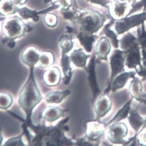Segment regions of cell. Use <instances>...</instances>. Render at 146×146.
I'll use <instances>...</instances> for the list:
<instances>
[{"instance_id": "9", "label": "cell", "mask_w": 146, "mask_h": 146, "mask_svg": "<svg viewBox=\"0 0 146 146\" xmlns=\"http://www.w3.org/2000/svg\"><path fill=\"white\" fill-rule=\"evenodd\" d=\"M97 62L96 55L95 53L92 54L91 58L90 60L89 64L87 67L85 68L89 74L88 81L90 83V86L92 93V102L96 100V99L101 93V91L99 88L98 83L97 82L96 77L95 67Z\"/></svg>"}, {"instance_id": "26", "label": "cell", "mask_w": 146, "mask_h": 146, "mask_svg": "<svg viewBox=\"0 0 146 146\" xmlns=\"http://www.w3.org/2000/svg\"><path fill=\"white\" fill-rule=\"evenodd\" d=\"M55 62V58L52 53L44 52L40 55L39 65L41 68L45 69L52 65Z\"/></svg>"}, {"instance_id": "15", "label": "cell", "mask_w": 146, "mask_h": 146, "mask_svg": "<svg viewBox=\"0 0 146 146\" xmlns=\"http://www.w3.org/2000/svg\"><path fill=\"white\" fill-rule=\"evenodd\" d=\"M61 79L60 70L58 67H52L46 70L42 75L44 83L48 86H56L58 85Z\"/></svg>"}, {"instance_id": "10", "label": "cell", "mask_w": 146, "mask_h": 146, "mask_svg": "<svg viewBox=\"0 0 146 146\" xmlns=\"http://www.w3.org/2000/svg\"><path fill=\"white\" fill-rule=\"evenodd\" d=\"M112 102L108 94L100 96L96 101L94 109L96 114V119L100 120L108 113L112 108Z\"/></svg>"}, {"instance_id": "7", "label": "cell", "mask_w": 146, "mask_h": 146, "mask_svg": "<svg viewBox=\"0 0 146 146\" xmlns=\"http://www.w3.org/2000/svg\"><path fill=\"white\" fill-rule=\"evenodd\" d=\"M111 73L108 80L107 88L104 93H108L111 91L112 82L115 77L125 71V54L124 51L119 48L115 49L109 58Z\"/></svg>"}, {"instance_id": "29", "label": "cell", "mask_w": 146, "mask_h": 146, "mask_svg": "<svg viewBox=\"0 0 146 146\" xmlns=\"http://www.w3.org/2000/svg\"><path fill=\"white\" fill-rule=\"evenodd\" d=\"M143 9V11H146V0H139L137 2L131 6V9L126 17L132 15L141 9Z\"/></svg>"}, {"instance_id": "30", "label": "cell", "mask_w": 146, "mask_h": 146, "mask_svg": "<svg viewBox=\"0 0 146 146\" xmlns=\"http://www.w3.org/2000/svg\"><path fill=\"white\" fill-rule=\"evenodd\" d=\"M2 5H1V9L4 12L8 14H13L16 12L17 9L14 6L11 1L5 0V1H2Z\"/></svg>"}, {"instance_id": "33", "label": "cell", "mask_w": 146, "mask_h": 146, "mask_svg": "<svg viewBox=\"0 0 146 146\" xmlns=\"http://www.w3.org/2000/svg\"><path fill=\"white\" fill-rule=\"evenodd\" d=\"M23 133L17 137L11 138L5 143L4 146H25L22 140V136Z\"/></svg>"}, {"instance_id": "8", "label": "cell", "mask_w": 146, "mask_h": 146, "mask_svg": "<svg viewBox=\"0 0 146 146\" xmlns=\"http://www.w3.org/2000/svg\"><path fill=\"white\" fill-rule=\"evenodd\" d=\"M128 129L125 123L118 122L110 125L107 137L113 144H127L124 138L128 134Z\"/></svg>"}, {"instance_id": "13", "label": "cell", "mask_w": 146, "mask_h": 146, "mask_svg": "<svg viewBox=\"0 0 146 146\" xmlns=\"http://www.w3.org/2000/svg\"><path fill=\"white\" fill-rule=\"evenodd\" d=\"M23 23L18 18L10 19L5 23L3 30L5 34L10 38H17L21 35L23 32Z\"/></svg>"}, {"instance_id": "28", "label": "cell", "mask_w": 146, "mask_h": 146, "mask_svg": "<svg viewBox=\"0 0 146 146\" xmlns=\"http://www.w3.org/2000/svg\"><path fill=\"white\" fill-rule=\"evenodd\" d=\"M0 108L2 109L6 110L10 108L13 103V98L7 93H1Z\"/></svg>"}, {"instance_id": "21", "label": "cell", "mask_w": 146, "mask_h": 146, "mask_svg": "<svg viewBox=\"0 0 146 146\" xmlns=\"http://www.w3.org/2000/svg\"><path fill=\"white\" fill-rule=\"evenodd\" d=\"M90 57V55L86 54L82 49H79L74 51L70 55V59L76 66L85 68L87 59Z\"/></svg>"}, {"instance_id": "2", "label": "cell", "mask_w": 146, "mask_h": 146, "mask_svg": "<svg viewBox=\"0 0 146 146\" xmlns=\"http://www.w3.org/2000/svg\"><path fill=\"white\" fill-rule=\"evenodd\" d=\"M30 68L29 76L19 92L18 101L19 105L27 114L25 124L27 126L32 124L31 115L33 110L42 99L35 79L34 66Z\"/></svg>"}, {"instance_id": "39", "label": "cell", "mask_w": 146, "mask_h": 146, "mask_svg": "<svg viewBox=\"0 0 146 146\" xmlns=\"http://www.w3.org/2000/svg\"><path fill=\"white\" fill-rule=\"evenodd\" d=\"M8 46H9V47H10V48H13V47H14V46H15V42H14V41H11L10 43L8 44Z\"/></svg>"}, {"instance_id": "4", "label": "cell", "mask_w": 146, "mask_h": 146, "mask_svg": "<svg viewBox=\"0 0 146 146\" xmlns=\"http://www.w3.org/2000/svg\"><path fill=\"white\" fill-rule=\"evenodd\" d=\"M112 16L108 13H101L98 11L89 9L85 10L78 17L80 29L83 33L89 35H95L104 26L107 20Z\"/></svg>"}, {"instance_id": "23", "label": "cell", "mask_w": 146, "mask_h": 146, "mask_svg": "<svg viewBox=\"0 0 146 146\" xmlns=\"http://www.w3.org/2000/svg\"><path fill=\"white\" fill-rule=\"evenodd\" d=\"M70 58L66 54L62 55L61 61V66L65 77L64 83L65 85L69 84L73 74L72 68L70 66Z\"/></svg>"}, {"instance_id": "40", "label": "cell", "mask_w": 146, "mask_h": 146, "mask_svg": "<svg viewBox=\"0 0 146 146\" xmlns=\"http://www.w3.org/2000/svg\"><path fill=\"white\" fill-rule=\"evenodd\" d=\"M143 127H146V117L144 119V124H143Z\"/></svg>"}, {"instance_id": "35", "label": "cell", "mask_w": 146, "mask_h": 146, "mask_svg": "<svg viewBox=\"0 0 146 146\" xmlns=\"http://www.w3.org/2000/svg\"><path fill=\"white\" fill-rule=\"evenodd\" d=\"M92 3L99 5L102 7L107 9V11L109 12L110 9V5L112 4L111 0H88Z\"/></svg>"}, {"instance_id": "12", "label": "cell", "mask_w": 146, "mask_h": 146, "mask_svg": "<svg viewBox=\"0 0 146 146\" xmlns=\"http://www.w3.org/2000/svg\"><path fill=\"white\" fill-rule=\"evenodd\" d=\"M111 5L112 8H110L108 13L116 20L126 17L131 8V4L129 2L119 0H114Z\"/></svg>"}, {"instance_id": "34", "label": "cell", "mask_w": 146, "mask_h": 146, "mask_svg": "<svg viewBox=\"0 0 146 146\" xmlns=\"http://www.w3.org/2000/svg\"><path fill=\"white\" fill-rule=\"evenodd\" d=\"M73 47V42L70 39H66L62 41L61 47L62 49V55L66 54L69 52Z\"/></svg>"}, {"instance_id": "38", "label": "cell", "mask_w": 146, "mask_h": 146, "mask_svg": "<svg viewBox=\"0 0 146 146\" xmlns=\"http://www.w3.org/2000/svg\"><path fill=\"white\" fill-rule=\"evenodd\" d=\"M64 16L65 18L70 19L73 17L74 14L72 12H70V11L65 12L64 13Z\"/></svg>"}, {"instance_id": "14", "label": "cell", "mask_w": 146, "mask_h": 146, "mask_svg": "<svg viewBox=\"0 0 146 146\" xmlns=\"http://www.w3.org/2000/svg\"><path fill=\"white\" fill-rule=\"evenodd\" d=\"M129 92L132 99L146 104V94L143 91L141 82L137 77L132 78L129 87Z\"/></svg>"}, {"instance_id": "31", "label": "cell", "mask_w": 146, "mask_h": 146, "mask_svg": "<svg viewBox=\"0 0 146 146\" xmlns=\"http://www.w3.org/2000/svg\"><path fill=\"white\" fill-rule=\"evenodd\" d=\"M19 13L20 16L24 19H28L32 18L35 21L38 19L37 12L34 11H31L27 8H23L19 10Z\"/></svg>"}, {"instance_id": "22", "label": "cell", "mask_w": 146, "mask_h": 146, "mask_svg": "<svg viewBox=\"0 0 146 146\" xmlns=\"http://www.w3.org/2000/svg\"><path fill=\"white\" fill-rule=\"evenodd\" d=\"M78 38L86 51L91 53L93 48V44L98 38V36L96 35H89L81 32L78 35Z\"/></svg>"}, {"instance_id": "5", "label": "cell", "mask_w": 146, "mask_h": 146, "mask_svg": "<svg viewBox=\"0 0 146 146\" xmlns=\"http://www.w3.org/2000/svg\"><path fill=\"white\" fill-rule=\"evenodd\" d=\"M106 126V124L101 122L100 120L95 119L87 121L85 124V136L77 141V144L87 146L97 145L101 138L105 135Z\"/></svg>"}, {"instance_id": "37", "label": "cell", "mask_w": 146, "mask_h": 146, "mask_svg": "<svg viewBox=\"0 0 146 146\" xmlns=\"http://www.w3.org/2000/svg\"><path fill=\"white\" fill-rule=\"evenodd\" d=\"M50 18L48 17V15L46 16L45 17V21L46 23L48 26L50 27H55L56 25L57 19L56 17L54 15L51 14L50 15Z\"/></svg>"}, {"instance_id": "36", "label": "cell", "mask_w": 146, "mask_h": 146, "mask_svg": "<svg viewBox=\"0 0 146 146\" xmlns=\"http://www.w3.org/2000/svg\"><path fill=\"white\" fill-rule=\"evenodd\" d=\"M136 72L140 76L146 79V60H142L141 66Z\"/></svg>"}, {"instance_id": "16", "label": "cell", "mask_w": 146, "mask_h": 146, "mask_svg": "<svg viewBox=\"0 0 146 146\" xmlns=\"http://www.w3.org/2000/svg\"><path fill=\"white\" fill-rule=\"evenodd\" d=\"M116 19L112 17L108 23L103 27L102 31L100 33L101 35H105L110 40L112 46L115 49L119 47V39H118V35L116 32L112 30L111 27L114 25Z\"/></svg>"}, {"instance_id": "20", "label": "cell", "mask_w": 146, "mask_h": 146, "mask_svg": "<svg viewBox=\"0 0 146 146\" xmlns=\"http://www.w3.org/2000/svg\"><path fill=\"white\" fill-rule=\"evenodd\" d=\"M129 123L136 133L139 132L144 124V119L139 114L137 109H131L128 117Z\"/></svg>"}, {"instance_id": "32", "label": "cell", "mask_w": 146, "mask_h": 146, "mask_svg": "<svg viewBox=\"0 0 146 146\" xmlns=\"http://www.w3.org/2000/svg\"><path fill=\"white\" fill-rule=\"evenodd\" d=\"M135 135L137 143L142 146H146V127H143Z\"/></svg>"}, {"instance_id": "17", "label": "cell", "mask_w": 146, "mask_h": 146, "mask_svg": "<svg viewBox=\"0 0 146 146\" xmlns=\"http://www.w3.org/2000/svg\"><path fill=\"white\" fill-rule=\"evenodd\" d=\"M136 72L134 71L121 72L115 77L113 80L111 85V90L115 92L117 90L121 89L125 86L129 78L135 77Z\"/></svg>"}, {"instance_id": "6", "label": "cell", "mask_w": 146, "mask_h": 146, "mask_svg": "<svg viewBox=\"0 0 146 146\" xmlns=\"http://www.w3.org/2000/svg\"><path fill=\"white\" fill-rule=\"evenodd\" d=\"M146 21V11L134 15H131L115 21L114 26L118 35L129 32L131 29L137 27Z\"/></svg>"}, {"instance_id": "3", "label": "cell", "mask_w": 146, "mask_h": 146, "mask_svg": "<svg viewBox=\"0 0 146 146\" xmlns=\"http://www.w3.org/2000/svg\"><path fill=\"white\" fill-rule=\"evenodd\" d=\"M119 47L125 53V65L129 69H135L136 72L139 70L141 66L142 55L137 37L127 32L119 39Z\"/></svg>"}, {"instance_id": "11", "label": "cell", "mask_w": 146, "mask_h": 146, "mask_svg": "<svg viewBox=\"0 0 146 146\" xmlns=\"http://www.w3.org/2000/svg\"><path fill=\"white\" fill-rule=\"evenodd\" d=\"M110 40L105 36H102L98 40L95 47V53L97 56V62L101 60L108 61V56L112 48Z\"/></svg>"}, {"instance_id": "25", "label": "cell", "mask_w": 146, "mask_h": 146, "mask_svg": "<svg viewBox=\"0 0 146 146\" xmlns=\"http://www.w3.org/2000/svg\"><path fill=\"white\" fill-rule=\"evenodd\" d=\"M70 93V91L68 90L62 92H51L46 95L45 98V100L50 104H58L62 102Z\"/></svg>"}, {"instance_id": "1", "label": "cell", "mask_w": 146, "mask_h": 146, "mask_svg": "<svg viewBox=\"0 0 146 146\" xmlns=\"http://www.w3.org/2000/svg\"><path fill=\"white\" fill-rule=\"evenodd\" d=\"M68 118L59 121L54 126L47 127L45 125L35 126L33 123L28 125L35 133L32 136L29 144L35 146H70L74 143L64 135L63 130H69L65 124Z\"/></svg>"}, {"instance_id": "18", "label": "cell", "mask_w": 146, "mask_h": 146, "mask_svg": "<svg viewBox=\"0 0 146 146\" xmlns=\"http://www.w3.org/2000/svg\"><path fill=\"white\" fill-rule=\"evenodd\" d=\"M66 111L57 106H48L43 110L40 116L47 121L53 122L62 116Z\"/></svg>"}, {"instance_id": "19", "label": "cell", "mask_w": 146, "mask_h": 146, "mask_svg": "<svg viewBox=\"0 0 146 146\" xmlns=\"http://www.w3.org/2000/svg\"><path fill=\"white\" fill-rule=\"evenodd\" d=\"M40 54L36 49L30 47L26 49L22 53V59L23 62L30 67L34 66L39 61Z\"/></svg>"}, {"instance_id": "24", "label": "cell", "mask_w": 146, "mask_h": 146, "mask_svg": "<svg viewBox=\"0 0 146 146\" xmlns=\"http://www.w3.org/2000/svg\"><path fill=\"white\" fill-rule=\"evenodd\" d=\"M132 100V98L129 100L123 106V108L119 110L118 113L114 116L113 118L107 123V126L111 125V124H114V123L119 122L123 120L128 117L131 109V105Z\"/></svg>"}, {"instance_id": "27", "label": "cell", "mask_w": 146, "mask_h": 146, "mask_svg": "<svg viewBox=\"0 0 146 146\" xmlns=\"http://www.w3.org/2000/svg\"><path fill=\"white\" fill-rule=\"evenodd\" d=\"M137 37L141 49L146 51V30L144 23L137 27Z\"/></svg>"}]
</instances>
